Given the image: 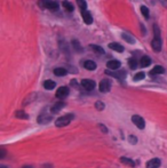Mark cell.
I'll return each mask as SVG.
<instances>
[{"label": "cell", "instance_id": "32", "mask_svg": "<svg viewBox=\"0 0 167 168\" xmlns=\"http://www.w3.org/2000/svg\"><path fill=\"white\" fill-rule=\"evenodd\" d=\"M5 156H6V150H5L4 148H1V149H0V159H4Z\"/></svg>", "mask_w": 167, "mask_h": 168}, {"label": "cell", "instance_id": "10", "mask_svg": "<svg viewBox=\"0 0 167 168\" xmlns=\"http://www.w3.org/2000/svg\"><path fill=\"white\" fill-rule=\"evenodd\" d=\"M64 106H65V103H63V102H57V103H55V104L52 106L50 112H52V113H58Z\"/></svg>", "mask_w": 167, "mask_h": 168}, {"label": "cell", "instance_id": "2", "mask_svg": "<svg viewBox=\"0 0 167 168\" xmlns=\"http://www.w3.org/2000/svg\"><path fill=\"white\" fill-rule=\"evenodd\" d=\"M73 118H75L73 113H68V114H65L63 117H60L58 119L55 120V126L56 127H65L72 121Z\"/></svg>", "mask_w": 167, "mask_h": 168}, {"label": "cell", "instance_id": "29", "mask_svg": "<svg viewBox=\"0 0 167 168\" xmlns=\"http://www.w3.org/2000/svg\"><path fill=\"white\" fill-rule=\"evenodd\" d=\"M72 46H73V48L76 49V52H81V47H80V44H79V41L78 40H72Z\"/></svg>", "mask_w": 167, "mask_h": 168}, {"label": "cell", "instance_id": "18", "mask_svg": "<svg viewBox=\"0 0 167 168\" xmlns=\"http://www.w3.org/2000/svg\"><path fill=\"white\" fill-rule=\"evenodd\" d=\"M55 86H56V84H55L53 80H46V81L44 82V87H45V89H47V90L54 89Z\"/></svg>", "mask_w": 167, "mask_h": 168}, {"label": "cell", "instance_id": "15", "mask_svg": "<svg viewBox=\"0 0 167 168\" xmlns=\"http://www.w3.org/2000/svg\"><path fill=\"white\" fill-rule=\"evenodd\" d=\"M84 67H85V69L89 70V71H93V70L96 69V64H95V62H93V61L88 60L84 62Z\"/></svg>", "mask_w": 167, "mask_h": 168}, {"label": "cell", "instance_id": "24", "mask_svg": "<svg viewBox=\"0 0 167 168\" xmlns=\"http://www.w3.org/2000/svg\"><path fill=\"white\" fill-rule=\"evenodd\" d=\"M89 48H92L95 53H97V54H104V49H103L101 46L91 45V46H89Z\"/></svg>", "mask_w": 167, "mask_h": 168}, {"label": "cell", "instance_id": "8", "mask_svg": "<svg viewBox=\"0 0 167 168\" xmlns=\"http://www.w3.org/2000/svg\"><path fill=\"white\" fill-rule=\"evenodd\" d=\"M69 95V88L68 87L62 86L56 90V97L57 98H65Z\"/></svg>", "mask_w": 167, "mask_h": 168}, {"label": "cell", "instance_id": "19", "mask_svg": "<svg viewBox=\"0 0 167 168\" xmlns=\"http://www.w3.org/2000/svg\"><path fill=\"white\" fill-rule=\"evenodd\" d=\"M68 73V71L65 70L64 67H56L55 70H54V75H57V77H63Z\"/></svg>", "mask_w": 167, "mask_h": 168}, {"label": "cell", "instance_id": "4", "mask_svg": "<svg viewBox=\"0 0 167 168\" xmlns=\"http://www.w3.org/2000/svg\"><path fill=\"white\" fill-rule=\"evenodd\" d=\"M99 88H100V92H101V93H108V92L111 89L110 80H108V79H103L102 81L100 82Z\"/></svg>", "mask_w": 167, "mask_h": 168}, {"label": "cell", "instance_id": "22", "mask_svg": "<svg viewBox=\"0 0 167 168\" xmlns=\"http://www.w3.org/2000/svg\"><path fill=\"white\" fill-rule=\"evenodd\" d=\"M62 6L64 7L65 11H73V5L71 4V2H69V1H66V0H64L63 2H62Z\"/></svg>", "mask_w": 167, "mask_h": 168}, {"label": "cell", "instance_id": "27", "mask_svg": "<svg viewBox=\"0 0 167 168\" xmlns=\"http://www.w3.org/2000/svg\"><path fill=\"white\" fill-rule=\"evenodd\" d=\"M141 13H142V15L144 16L145 19H148V17H149V9H148V7H145V6H141Z\"/></svg>", "mask_w": 167, "mask_h": 168}, {"label": "cell", "instance_id": "23", "mask_svg": "<svg viewBox=\"0 0 167 168\" xmlns=\"http://www.w3.org/2000/svg\"><path fill=\"white\" fill-rule=\"evenodd\" d=\"M122 39L125 41H127V42H129V44H134L135 42V39H134L131 34H127V33H122Z\"/></svg>", "mask_w": 167, "mask_h": 168}, {"label": "cell", "instance_id": "9", "mask_svg": "<svg viewBox=\"0 0 167 168\" xmlns=\"http://www.w3.org/2000/svg\"><path fill=\"white\" fill-rule=\"evenodd\" d=\"M160 165H161L160 159H158V158H153L151 160H149L145 166H147V168H159Z\"/></svg>", "mask_w": 167, "mask_h": 168}, {"label": "cell", "instance_id": "25", "mask_svg": "<svg viewBox=\"0 0 167 168\" xmlns=\"http://www.w3.org/2000/svg\"><path fill=\"white\" fill-rule=\"evenodd\" d=\"M77 4H78V6H79L80 8H81V11H85L87 9V4H86L85 0H77Z\"/></svg>", "mask_w": 167, "mask_h": 168}, {"label": "cell", "instance_id": "17", "mask_svg": "<svg viewBox=\"0 0 167 168\" xmlns=\"http://www.w3.org/2000/svg\"><path fill=\"white\" fill-rule=\"evenodd\" d=\"M164 72H165V69L163 67H160V65H156V67H153L150 72V75H163Z\"/></svg>", "mask_w": 167, "mask_h": 168}, {"label": "cell", "instance_id": "33", "mask_svg": "<svg viewBox=\"0 0 167 168\" xmlns=\"http://www.w3.org/2000/svg\"><path fill=\"white\" fill-rule=\"evenodd\" d=\"M99 127L101 128V129H102L103 133H105V134H106V133H108V129H106V127H105V126H104V125H102V123H100V125H99Z\"/></svg>", "mask_w": 167, "mask_h": 168}, {"label": "cell", "instance_id": "3", "mask_svg": "<svg viewBox=\"0 0 167 168\" xmlns=\"http://www.w3.org/2000/svg\"><path fill=\"white\" fill-rule=\"evenodd\" d=\"M132 121H133V123L139 129H144L145 128V121L141 116H137V114L133 116L132 117Z\"/></svg>", "mask_w": 167, "mask_h": 168}, {"label": "cell", "instance_id": "5", "mask_svg": "<svg viewBox=\"0 0 167 168\" xmlns=\"http://www.w3.org/2000/svg\"><path fill=\"white\" fill-rule=\"evenodd\" d=\"M53 120V117H52V114H48V113H46V112H44V113H41L40 116L38 117V121L40 125H46V123H50Z\"/></svg>", "mask_w": 167, "mask_h": 168}, {"label": "cell", "instance_id": "7", "mask_svg": "<svg viewBox=\"0 0 167 168\" xmlns=\"http://www.w3.org/2000/svg\"><path fill=\"white\" fill-rule=\"evenodd\" d=\"M44 7L54 11L58 9V5L56 1H53V0H44Z\"/></svg>", "mask_w": 167, "mask_h": 168}, {"label": "cell", "instance_id": "16", "mask_svg": "<svg viewBox=\"0 0 167 168\" xmlns=\"http://www.w3.org/2000/svg\"><path fill=\"white\" fill-rule=\"evenodd\" d=\"M109 48L113 49V50H116V52H119V53L124 52V47H122V45L117 44V42H111V44H109Z\"/></svg>", "mask_w": 167, "mask_h": 168}, {"label": "cell", "instance_id": "14", "mask_svg": "<svg viewBox=\"0 0 167 168\" xmlns=\"http://www.w3.org/2000/svg\"><path fill=\"white\" fill-rule=\"evenodd\" d=\"M106 75H110L114 78L118 79H124L126 77V72L125 71H120V72H110V71H105Z\"/></svg>", "mask_w": 167, "mask_h": 168}, {"label": "cell", "instance_id": "20", "mask_svg": "<svg viewBox=\"0 0 167 168\" xmlns=\"http://www.w3.org/2000/svg\"><path fill=\"white\" fill-rule=\"evenodd\" d=\"M120 161H122V164L131 166V167H135V161H133L132 159H129V158L127 157H122L120 158Z\"/></svg>", "mask_w": 167, "mask_h": 168}, {"label": "cell", "instance_id": "30", "mask_svg": "<svg viewBox=\"0 0 167 168\" xmlns=\"http://www.w3.org/2000/svg\"><path fill=\"white\" fill-rule=\"evenodd\" d=\"M144 77H145L144 72H139V73H136V75H134V80H135V81H139V80L144 79Z\"/></svg>", "mask_w": 167, "mask_h": 168}, {"label": "cell", "instance_id": "6", "mask_svg": "<svg viewBox=\"0 0 167 168\" xmlns=\"http://www.w3.org/2000/svg\"><path fill=\"white\" fill-rule=\"evenodd\" d=\"M81 86L86 90H93L95 88V81L91 79H84L81 80Z\"/></svg>", "mask_w": 167, "mask_h": 168}, {"label": "cell", "instance_id": "34", "mask_svg": "<svg viewBox=\"0 0 167 168\" xmlns=\"http://www.w3.org/2000/svg\"><path fill=\"white\" fill-rule=\"evenodd\" d=\"M159 1L165 6V7H167V0H159Z\"/></svg>", "mask_w": 167, "mask_h": 168}, {"label": "cell", "instance_id": "1", "mask_svg": "<svg viewBox=\"0 0 167 168\" xmlns=\"http://www.w3.org/2000/svg\"><path fill=\"white\" fill-rule=\"evenodd\" d=\"M153 32H155V37H153V40L151 42L152 49L155 52L159 53L161 50V38H160V30L158 25L153 26Z\"/></svg>", "mask_w": 167, "mask_h": 168}, {"label": "cell", "instance_id": "11", "mask_svg": "<svg viewBox=\"0 0 167 168\" xmlns=\"http://www.w3.org/2000/svg\"><path fill=\"white\" fill-rule=\"evenodd\" d=\"M120 62L117 60H112V61H109L108 63H106V67H109L110 70H118L119 67H120Z\"/></svg>", "mask_w": 167, "mask_h": 168}, {"label": "cell", "instance_id": "12", "mask_svg": "<svg viewBox=\"0 0 167 168\" xmlns=\"http://www.w3.org/2000/svg\"><path fill=\"white\" fill-rule=\"evenodd\" d=\"M83 19L86 24H92V23H93V16H92L91 13L87 11H83Z\"/></svg>", "mask_w": 167, "mask_h": 168}, {"label": "cell", "instance_id": "35", "mask_svg": "<svg viewBox=\"0 0 167 168\" xmlns=\"http://www.w3.org/2000/svg\"><path fill=\"white\" fill-rule=\"evenodd\" d=\"M23 168H33L32 166H23Z\"/></svg>", "mask_w": 167, "mask_h": 168}, {"label": "cell", "instance_id": "31", "mask_svg": "<svg viewBox=\"0 0 167 168\" xmlns=\"http://www.w3.org/2000/svg\"><path fill=\"white\" fill-rule=\"evenodd\" d=\"M128 142L131 143V144L135 145V144L137 143V137H136V136H134V135H129V136H128Z\"/></svg>", "mask_w": 167, "mask_h": 168}, {"label": "cell", "instance_id": "36", "mask_svg": "<svg viewBox=\"0 0 167 168\" xmlns=\"http://www.w3.org/2000/svg\"><path fill=\"white\" fill-rule=\"evenodd\" d=\"M0 168H8V167H6V166H4V165H2V166H0Z\"/></svg>", "mask_w": 167, "mask_h": 168}, {"label": "cell", "instance_id": "13", "mask_svg": "<svg viewBox=\"0 0 167 168\" xmlns=\"http://www.w3.org/2000/svg\"><path fill=\"white\" fill-rule=\"evenodd\" d=\"M141 67H149L150 64H151V58L149 57V56H147V55H144V56H142L141 57Z\"/></svg>", "mask_w": 167, "mask_h": 168}, {"label": "cell", "instance_id": "21", "mask_svg": "<svg viewBox=\"0 0 167 168\" xmlns=\"http://www.w3.org/2000/svg\"><path fill=\"white\" fill-rule=\"evenodd\" d=\"M15 117L16 118H19V119H24V120H28L29 119V114L25 113L24 111H16L15 112Z\"/></svg>", "mask_w": 167, "mask_h": 168}, {"label": "cell", "instance_id": "26", "mask_svg": "<svg viewBox=\"0 0 167 168\" xmlns=\"http://www.w3.org/2000/svg\"><path fill=\"white\" fill-rule=\"evenodd\" d=\"M128 64H129V67H131V69H133V70L137 67V61L135 60V58H129Z\"/></svg>", "mask_w": 167, "mask_h": 168}, {"label": "cell", "instance_id": "28", "mask_svg": "<svg viewBox=\"0 0 167 168\" xmlns=\"http://www.w3.org/2000/svg\"><path fill=\"white\" fill-rule=\"evenodd\" d=\"M95 108L97 109L99 111H103L104 110V108H105V105H104V103L101 101H97L96 103H95Z\"/></svg>", "mask_w": 167, "mask_h": 168}]
</instances>
